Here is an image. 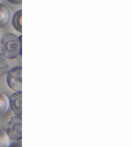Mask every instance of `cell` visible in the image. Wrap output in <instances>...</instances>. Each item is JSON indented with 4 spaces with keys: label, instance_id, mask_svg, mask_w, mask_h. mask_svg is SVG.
Returning <instances> with one entry per match:
<instances>
[{
    "label": "cell",
    "instance_id": "obj_1",
    "mask_svg": "<svg viewBox=\"0 0 132 147\" xmlns=\"http://www.w3.org/2000/svg\"><path fill=\"white\" fill-rule=\"evenodd\" d=\"M2 53L6 58L13 59L21 55V35L5 34L2 38Z\"/></svg>",
    "mask_w": 132,
    "mask_h": 147
},
{
    "label": "cell",
    "instance_id": "obj_2",
    "mask_svg": "<svg viewBox=\"0 0 132 147\" xmlns=\"http://www.w3.org/2000/svg\"><path fill=\"white\" fill-rule=\"evenodd\" d=\"M7 134L9 138L13 140L19 141L22 138V118L15 115L10 119L7 123Z\"/></svg>",
    "mask_w": 132,
    "mask_h": 147
},
{
    "label": "cell",
    "instance_id": "obj_3",
    "mask_svg": "<svg viewBox=\"0 0 132 147\" xmlns=\"http://www.w3.org/2000/svg\"><path fill=\"white\" fill-rule=\"evenodd\" d=\"M7 75V83L12 90L15 91L22 90V68L16 66L8 71Z\"/></svg>",
    "mask_w": 132,
    "mask_h": 147
},
{
    "label": "cell",
    "instance_id": "obj_4",
    "mask_svg": "<svg viewBox=\"0 0 132 147\" xmlns=\"http://www.w3.org/2000/svg\"><path fill=\"white\" fill-rule=\"evenodd\" d=\"M9 105L11 110L15 115H22V93L16 91L9 97Z\"/></svg>",
    "mask_w": 132,
    "mask_h": 147
},
{
    "label": "cell",
    "instance_id": "obj_5",
    "mask_svg": "<svg viewBox=\"0 0 132 147\" xmlns=\"http://www.w3.org/2000/svg\"><path fill=\"white\" fill-rule=\"evenodd\" d=\"M12 12L10 7L5 4H0V28H4L10 23Z\"/></svg>",
    "mask_w": 132,
    "mask_h": 147
},
{
    "label": "cell",
    "instance_id": "obj_6",
    "mask_svg": "<svg viewBox=\"0 0 132 147\" xmlns=\"http://www.w3.org/2000/svg\"><path fill=\"white\" fill-rule=\"evenodd\" d=\"M21 18H22V10H19L14 13L12 24L14 28L19 32H22V25H21Z\"/></svg>",
    "mask_w": 132,
    "mask_h": 147
},
{
    "label": "cell",
    "instance_id": "obj_7",
    "mask_svg": "<svg viewBox=\"0 0 132 147\" xmlns=\"http://www.w3.org/2000/svg\"><path fill=\"white\" fill-rule=\"evenodd\" d=\"M9 107V99L5 94L0 92V115L6 113L8 111Z\"/></svg>",
    "mask_w": 132,
    "mask_h": 147
},
{
    "label": "cell",
    "instance_id": "obj_8",
    "mask_svg": "<svg viewBox=\"0 0 132 147\" xmlns=\"http://www.w3.org/2000/svg\"><path fill=\"white\" fill-rule=\"evenodd\" d=\"M9 70L10 65L7 59L2 55V53H0V77L6 74Z\"/></svg>",
    "mask_w": 132,
    "mask_h": 147
},
{
    "label": "cell",
    "instance_id": "obj_9",
    "mask_svg": "<svg viewBox=\"0 0 132 147\" xmlns=\"http://www.w3.org/2000/svg\"><path fill=\"white\" fill-rule=\"evenodd\" d=\"M10 146V138L7 132L0 130V147H7Z\"/></svg>",
    "mask_w": 132,
    "mask_h": 147
},
{
    "label": "cell",
    "instance_id": "obj_10",
    "mask_svg": "<svg viewBox=\"0 0 132 147\" xmlns=\"http://www.w3.org/2000/svg\"><path fill=\"white\" fill-rule=\"evenodd\" d=\"M7 1L13 5H21L22 2V0H7Z\"/></svg>",
    "mask_w": 132,
    "mask_h": 147
}]
</instances>
